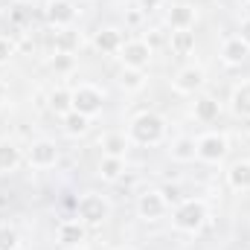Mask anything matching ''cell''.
Here are the masks:
<instances>
[{
	"mask_svg": "<svg viewBox=\"0 0 250 250\" xmlns=\"http://www.w3.org/2000/svg\"><path fill=\"white\" fill-rule=\"evenodd\" d=\"M90 44H93V50L102 53V56H117L125 44V32L120 26H102V29L93 32Z\"/></svg>",
	"mask_w": 250,
	"mask_h": 250,
	"instance_id": "11",
	"label": "cell"
},
{
	"mask_svg": "<svg viewBox=\"0 0 250 250\" xmlns=\"http://www.w3.org/2000/svg\"><path fill=\"white\" fill-rule=\"evenodd\" d=\"M114 250H137V248H131V245H120V248H114Z\"/></svg>",
	"mask_w": 250,
	"mask_h": 250,
	"instance_id": "37",
	"label": "cell"
},
{
	"mask_svg": "<svg viewBox=\"0 0 250 250\" xmlns=\"http://www.w3.org/2000/svg\"><path fill=\"white\" fill-rule=\"evenodd\" d=\"M9 102H12V90H9L6 82H0V108H6Z\"/></svg>",
	"mask_w": 250,
	"mask_h": 250,
	"instance_id": "33",
	"label": "cell"
},
{
	"mask_svg": "<svg viewBox=\"0 0 250 250\" xmlns=\"http://www.w3.org/2000/svg\"><path fill=\"white\" fill-rule=\"evenodd\" d=\"M23 163V151L15 140H0V175H12L18 172V166Z\"/></svg>",
	"mask_w": 250,
	"mask_h": 250,
	"instance_id": "18",
	"label": "cell"
},
{
	"mask_svg": "<svg viewBox=\"0 0 250 250\" xmlns=\"http://www.w3.org/2000/svg\"><path fill=\"white\" fill-rule=\"evenodd\" d=\"M12 59H15V44H12L9 38L0 35V67H6Z\"/></svg>",
	"mask_w": 250,
	"mask_h": 250,
	"instance_id": "29",
	"label": "cell"
},
{
	"mask_svg": "<svg viewBox=\"0 0 250 250\" xmlns=\"http://www.w3.org/2000/svg\"><path fill=\"white\" fill-rule=\"evenodd\" d=\"M227 154H230V137L224 131H207L198 137V160L201 163L218 166L227 160Z\"/></svg>",
	"mask_w": 250,
	"mask_h": 250,
	"instance_id": "5",
	"label": "cell"
},
{
	"mask_svg": "<svg viewBox=\"0 0 250 250\" xmlns=\"http://www.w3.org/2000/svg\"><path fill=\"white\" fill-rule=\"evenodd\" d=\"M209 221V207L204 198H184L172 209V227L184 236H198Z\"/></svg>",
	"mask_w": 250,
	"mask_h": 250,
	"instance_id": "2",
	"label": "cell"
},
{
	"mask_svg": "<svg viewBox=\"0 0 250 250\" xmlns=\"http://www.w3.org/2000/svg\"><path fill=\"white\" fill-rule=\"evenodd\" d=\"M56 239H59V245H64V248L84 245V239H87V224H84V221H79V218H67V221L59 224Z\"/></svg>",
	"mask_w": 250,
	"mask_h": 250,
	"instance_id": "15",
	"label": "cell"
},
{
	"mask_svg": "<svg viewBox=\"0 0 250 250\" xmlns=\"http://www.w3.org/2000/svg\"><path fill=\"white\" fill-rule=\"evenodd\" d=\"M59 160H62V148H59V143L50 140V137H38V140H32L29 148H26V163H29V169L47 172V169H56Z\"/></svg>",
	"mask_w": 250,
	"mask_h": 250,
	"instance_id": "4",
	"label": "cell"
},
{
	"mask_svg": "<svg viewBox=\"0 0 250 250\" xmlns=\"http://www.w3.org/2000/svg\"><path fill=\"white\" fill-rule=\"evenodd\" d=\"M218 59L224 67H242L250 59V47L239 38V35H230L221 41V50H218Z\"/></svg>",
	"mask_w": 250,
	"mask_h": 250,
	"instance_id": "13",
	"label": "cell"
},
{
	"mask_svg": "<svg viewBox=\"0 0 250 250\" xmlns=\"http://www.w3.org/2000/svg\"><path fill=\"white\" fill-rule=\"evenodd\" d=\"M245 131H248V134H250V117H248V120H245Z\"/></svg>",
	"mask_w": 250,
	"mask_h": 250,
	"instance_id": "38",
	"label": "cell"
},
{
	"mask_svg": "<svg viewBox=\"0 0 250 250\" xmlns=\"http://www.w3.org/2000/svg\"><path fill=\"white\" fill-rule=\"evenodd\" d=\"M0 250H21V233L9 224H0Z\"/></svg>",
	"mask_w": 250,
	"mask_h": 250,
	"instance_id": "28",
	"label": "cell"
},
{
	"mask_svg": "<svg viewBox=\"0 0 250 250\" xmlns=\"http://www.w3.org/2000/svg\"><path fill=\"white\" fill-rule=\"evenodd\" d=\"M248 3H250V0H248Z\"/></svg>",
	"mask_w": 250,
	"mask_h": 250,
	"instance_id": "39",
	"label": "cell"
},
{
	"mask_svg": "<svg viewBox=\"0 0 250 250\" xmlns=\"http://www.w3.org/2000/svg\"><path fill=\"white\" fill-rule=\"evenodd\" d=\"M224 181H227V189L230 192H250V160L242 157V160H233L224 172Z\"/></svg>",
	"mask_w": 250,
	"mask_h": 250,
	"instance_id": "14",
	"label": "cell"
},
{
	"mask_svg": "<svg viewBox=\"0 0 250 250\" xmlns=\"http://www.w3.org/2000/svg\"><path fill=\"white\" fill-rule=\"evenodd\" d=\"M192 117L198 120V123H215L218 117H221V102L215 99V96H209V93H201V96H195V102H192Z\"/></svg>",
	"mask_w": 250,
	"mask_h": 250,
	"instance_id": "16",
	"label": "cell"
},
{
	"mask_svg": "<svg viewBox=\"0 0 250 250\" xmlns=\"http://www.w3.org/2000/svg\"><path fill=\"white\" fill-rule=\"evenodd\" d=\"M123 175H125V160L123 157H108V154H102V160H99V166H96V178L105 181V184H117Z\"/></svg>",
	"mask_w": 250,
	"mask_h": 250,
	"instance_id": "22",
	"label": "cell"
},
{
	"mask_svg": "<svg viewBox=\"0 0 250 250\" xmlns=\"http://www.w3.org/2000/svg\"><path fill=\"white\" fill-rule=\"evenodd\" d=\"M166 212H169V204L160 189H146L137 195V215L143 221H160Z\"/></svg>",
	"mask_w": 250,
	"mask_h": 250,
	"instance_id": "9",
	"label": "cell"
},
{
	"mask_svg": "<svg viewBox=\"0 0 250 250\" xmlns=\"http://www.w3.org/2000/svg\"><path fill=\"white\" fill-rule=\"evenodd\" d=\"M169 157H172L175 163H192V160H198V140L189 137V134L175 137V140L169 143Z\"/></svg>",
	"mask_w": 250,
	"mask_h": 250,
	"instance_id": "17",
	"label": "cell"
},
{
	"mask_svg": "<svg viewBox=\"0 0 250 250\" xmlns=\"http://www.w3.org/2000/svg\"><path fill=\"white\" fill-rule=\"evenodd\" d=\"M166 26L172 29V32H181V29H195V23H198V9L192 6V3H172L169 9H166Z\"/></svg>",
	"mask_w": 250,
	"mask_h": 250,
	"instance_id": "12",
	"label": "cell"
},
{
	"mask_svg": "<svg viewBox=\"0 0 250 250\" xmlns=\"http://www.w3.org/2000/svg\"><path fill=\"white\" fill-rule=\"evenodd\" d=\"M230 111L242 120L250 117V79H242L239 84H233L230 90Z\"/></svg>",
	"mask_w": 250,
	"mask_h": 250,
	"instance_id": "20",
	"label": "cell"
},
{
	"mask_svg": "<svg viewBox=\"0 0 250 250\" xmlns=\"http://www.w3.org/2000/svg\"><path fill=\"white\" fill-rule=\"evenodd\" d=\"M207 84V70L201 64H187L172 76V90L178 96H195L198 90H204Z\"/></svg>",
	"mask_w": 250,
	"mask_h": 250,
	"instance_id": "8",
	"label": "cell"
},
{
	"mask_svg": "<svg viewBox=\"0 0 250 250\" xmlns=\"http://www.w3.org/2000/svg\"><path fill=\"white\" fill-rule=\"evenodd\" d=\"M163 6V0H137V9L143 12V15H151V12H157Z\"/></svg>",
	"mask_w": 250,
	"mask_h": 250,
	"instance_id": "31",
	"label": "cell"
},
{
	"mask_svg": "<svg viewBox=\"0 0 250 250\" xmlns=\"http://www.w3.org/2000/svg\"><path fill=\"white\" fill-rule=\"evenodd\" d=\"M47 108L56 114V117H64L73 111V90L70 87H53L47 93Z\"/></svg>",
	"mask_w": 250,
	"mask_h": 250,
	"instance_id": "24",
	"label": "cell"
},
{
	"mask_svg": "<svg viewBox=\"0 0 250 250\" xmlns=\"http://www.w3.org/2000/svg\"><path fill=\"white\" fill-rule=\"evenodd\" d=\"M79 47H82V35H79L73 26L53 32V53H70V56H76Z\"/></svg>",
	"mask_w": 250,
	"mask_h": 250,
	"instance_id": "21",
	"label": "cell"
},
{
	"mask_svg": "<svg viewBox=\"0 0 250 250\" xmlns=\"http://www.w3.org/2000/svg\"><path fill=\"white\" fill-rule=\"evenodd\" d=\"M73 90V111L84 114V117H99L105 111V90L96 84H76Z\"/></svg>",
	"mask_w": 250,
	"mask_h": 250,
	"instance_id": "6",
	"label": "cell"
},
{
	"mask_svg": "<svg viewBox=\"0 0 250 250\" xmlns=\"http://www.w3.org/2000/svg\"><path fill=\"white\" fill-rule=\"evenodd\" d=\"M117 59L123 64V70H148V64L154 59V50L146 38H134V41H125L123 50L117 53Z\"/></svg>",
	"mask_w": 250,
	"mask_h": 250,
	"instance_id": "7",
	"label": "cell"
},
{
	"mask_svg": "<svg viewBox=\"0 0 250 250\" xmlns=\"http://www.w3.org/2000/svg\"><path fill=\"white\" fill-rule=\"evenodd\" d=\"M90 117H84V114H79V111H70V114H64L62 117V131L67 137H73V140H79V137H84L87 131H90Z\"/></svg>",
	"mask_w": 250,
	"mask_h": 250,
	"instance_id": "23",
	"label": "cell"
},
{
	"mask_svg": "<svg viewBox=\"0 0 250 250\" xmlns=\"http://www.w3.org/2000/svg\"><path fill=\"white\" fill-rule=\"evenodd\" d=\"M76 215L87 227H99V224H105L111 218V201L105 195H99V192H84L76 201Z\"/></svg>",
	"mask_w": 250,
	"mask_h": 250,
	"instance_id": "3",
	"label": "cell"
},
{
	"mask_svg": "<svg viewBox=\"0 0 250 250\" xmlns=\"http://www.w3.org/2000/svg\"><path fill=\"white\" fill-rule=\"evenodd\" d=\"M117 84L123 87L125 93H140L148 84V73L146 70H123L120 79H117Z\"/></svg>",
	"mask_w": 250,
	"mask_h": 250,
	"instance_id": "25",
	"label": "cell"
},
{
	"mask_svg": "<svg viewBox=\"0 0 250 250\" xmlns=\"http://www.w3.org/2000/svg\"><path fill=\"white\" fill-rule=\"evenodd\" d=\"M99 146H102V154H108V157H128V148H131V140H128V134L123 131H108V134H102V140H99Z\"/></svg>",
	"mask_w": 250,
	"mask_h": 250,
	"instance_id": "19",
	"label": "cell"
},
{
	"mask_svg": "<svg viewBox=\"0 0 250 250\" xmlns=\"http://www.w3.org/2000/svg\"><path fill=\"white\" fill-rule=\"evenodd\" d=\"M195 44H198V38H195L192 29H181V32H172V35H169V50H172L175 56H189V53H195Z\"/></svg>",
	"mask_w": 250,
	"mask_h": 250,
	"instance_id": "26",
	"label": "cell"
},
{
	"mask_svg": "<svg viewBox=\"0 0 250 250\" xmlns=\"http://www.w3.org/2000/svg\"><path fill=\"white\" fill-rule=\"evenodd\" d=\"M12 3H18V6H29V3H35V0H12Z\"/></svg>",
	"mask_w": 250,
	"mask_h": 250,
	"instance_id": "35",
	"label": "cell"
},
{
	"mask_svg": "<svg viewBox=\"0 0 250 250\" xmlns=\"http://www.w3.org/2000/svg\"><path fill=\"white\" fill-rule=\"evenodd\" d=\"M44 18H47L50 26H56V29H67V26L76 23V18H79V6H76L73 0H47Z\"/></svg>",
	"mask_w": 250,
	"mask_h": 250,
	"instance_id": "10",
	"label": "cell"
},
{
	"mask_svg": "<svg viewBox=\"0 0 250 250\" xmlns=\"http://www.w3.org/2000/svg\"><path fill=\"white\" fill-rule=\"evenodd\" d=\"M64 250H87L84 245H73V248H64Z\"/></svg>",
	"mask_w": 250,
	"mask_h": 250,
	"instance_id": "36",
	"label": "cell"
},
{
	"mask_svg": "<svg viewBox=\"0 0 250 250\" xmlns=\"http://www.w3.org/2000/svg\"><path fill=\"white\" fill-rule=\"evenodd\" d=\"M47 64H50V70H53L56 76H70V73H76V56H70V53H53Z\"/></svg>",
	"mask_w": 250,
	"mask_h": 250,
	"instance_id": "27",
	"label": "cell"
},
{
	"mask_svg": "<svg viewBox=\"0 0 250 250\" xmlns=\"http://www.w3.org/2000/svg\"><path fill=\"white\" fill-rule=\"evenodd\" d=\"M160 192H163L166 204H181V201H184V192H181V187H178V184H166Z\"/></svg>",
	"mask_w": 250,
	"mask_h": 250,
	"instance_id": "30",
	"label": "cell"
},
{
	"mask_svg": "<svg viewBox=\"0 0 250 250\" xmlns=\"http://www.w3.org/2000/svg\"><path fill=\"white\" fill-rule=\"evenodd\" d=\"M239 38L250 47V18H242V23H239Z\"/></svg>",
	"mask_w": 250,
	"mask_h": 250,
	"instance_id": "32",
	"label": "cell"
},
{
	"mask_svg": "<svg viewBox=\"0 0 250 250\" xmlns=\"http://www.w3.org/2000/svg\"><path fill=\"white\" fill-rule=\"evenodd\" d=\"M169 134V123L163 114L157 111H140L131 123H128V140L143 146V148H151V146H160Z\"/></svg>",
	"mask_w": 250,
	"mask_h": 250,
	"instance_id": "1",
	"label": "cell"
},
{
	"mask_svg": "<svg viewBox=\"0 0 250 250\" xmlns=\"http://www.w3.org/2000/svg\"><path fill=\"white\" fill-rule=\"evenodd\" d=\"M140 21H143V12H140V9H131V12L125 15V23H128V26H137Z\"/></svg>",
	"mask_w": 250,
	"mask_h": 250,
	"instance_id": "34",
	"label": "cell"
}]
</instances>
